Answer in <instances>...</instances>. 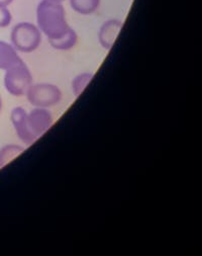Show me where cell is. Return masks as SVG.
Instances as JSON below:
<instances>
[{"instance_id":"ba28073f","label":"cell","mask_w":202,"mask_h":256,"mask_svg":"<svg viewBox=\"0 0 202 256\" xmlns=\"http://www.w3.org/2000/svg\"><path fill=\"white\" fill-rule=\"evenodd\" d=\"M21 60L15 48L4 40H0V70H7Z\"/></svg>"},{"instance_id":"8992f818","label":"cell","mask_w":202,"mask_h":256,"mask_svg":"<svg viewBox=\"0 0 202 256\" xmlns=\"http://www.w3.org/2000/svg\"><path fill=\"white\" fill-rule=\"evenodd\" d=\"M27 120L30 130L36 138L43 136L54 124L52 112L44 108H33L27 112Z\"/></svg>"},{"instance_id":"7c38bea8","label":"cell","mask_w":202,"mask_h":256,"mask_svg":"<svg viewBox=\"0 0 202 256\" xmlns=\"http://www.w3.org/2000/svg\"><path fill=\"white\" fill-rule=\"evenodd\" d=\"M24 151V147L17 144H7L0 148V168L8 164Z\"/></svg>"},{"instance_id":"9a60e30c","label":"cell","mask_w":202,"mask_h":256,"mask_svg":"<svg viewBox=\"0 0 202 256\" xmlns=\"http://www.w3.org/2000/svg\"><path fill=\"white\" fill-rule=\"evenodd\" d=\"M1 110H2V98H1V96H0V112H1Z\"/></svg>"},{"instance_id":"52a82bcc","label":"cell","mask_w":202,"mask_h":256,"mask_svg":"<svg viewBox=\"0 0 202 256\" xmlns=\"http://www.w3.org/2000/svg\"><path fill=\"white\" fill-rule=\"evenodd\" d=\"M123 26L124 22L117 18H110L102 24L98 32V40L104 50L108 51L112 48Z\"/></svg>"},{"instance_id":"4fadbf2b","label":"cell","mask_w":202,"mask_h":256,"mask_svg":"<svg viewBox=\"0 0 202 256\" xmlns=\"http://www.w3.org/2000/svg\"><path fill=\"white\" fill-rule=\"evenodd\" d=\"M12 16L7 8H0V28H6L11 24Z\"/></svg>"},{"instance_id":"30bf717a","label":"cell","mask_w":202,"mask_h":256,"mask_svg":"<svg viewBox=\"0 0 202 256\" xmlns=\"http://www.w3.org/2000/svg\"><path fill=\"white\" fill-rule=\"evenodd\" d=\"M69 2L74 12L83 16L94 14L100 6V0H69Z\"/></svg>"},{"instance_id":"8fae6325","label":"cell","mask_w":202,"mask_h":256,"mask_svg":"<svg viewBox=\"0 0 202 256\" xmlns=\"http://www.w3.org/2000/svg\"><path fill=\"white\" fill-rule=\"evenodd\" d=\"M94 77L92 72H83L76 75L71 82L72 94L75 98H79L85 90V88L90 84Z\"/></svg>"},{"instance_id":"5bb4252c","label":"cell","mask_w":202,"mask_h":256,"mask_svg":"<svg viewBox=\"0 0 202 256\" xmlns=\"http://www.w3.org/2000/svg\"><path fill=\"white\" fill-rule=\"evenodd\" d=\"M13 0H0V8H7L12 4Z\"/></svg>"},{"instance_id":"7a4b0ae2","label":"cell","mask_w":202,"mask_h":256,"mask_svg":"<svg viewBox=\"0 0 202 256\" xmlns=\"http://www.w3.org/2000/svg\"><path fill=\"white\" fill-rule=\"evenodd\" d=\"M42 34L37 26L28 22H18L11 30V45L17 52L32 53L42 44Z\"/></svg>"},{"instance_id":"6da1fadb","label":"cell","mask_w":202,"mask_h":256,"mask_svg":"<svg viewBox=\"0 0 202 256\" xmlns=\"http://www.w3.org/2000/svg\"><path fill=\"white\" fill-rule=\"evenodd\" d=\"M36 24L49 40L62 38L70 28L65 8L58 0H40L36 8Z\"/></svg>"},{"instance_id":"9c48e42d","label":"cell","mask_w":202,"mask_h":256,"mask_svg":"<svg viewBox=\"0 0 202 256\" xmlns=\"http://www.w3.org/2000/svg\"><path fill=\"white\" fill-rule=\"evenodd\" d=\"M50 45L53 49L58 50V51H69L71 49H73L78 42V34L75 32V30H73L72 28H70L68 30V32L60 38L57 40H49Z\"/></svg>"},{"instance_id":"2e32d148","label":"cell","mask_w":202,"mask_h":256,"mask_svg":"<svg viewBox=\"0 0 202 256\" xmlns=\"http://www.w3.org/2000/svg\"><path fill=\"white\" fill-rule=\"evenodd\" d=\"M58 2H65V0H58Z\"/></svg>"},{"instance_id":"3957f363","label":"cell","mask_w":202,"mask_h":256,"mask_svg":"<svg viewBox=\"0 0 202 256\" xmlns=\"http://www.w3.org/2000/svg\"><path fill=\"white\" fill-rule=\"evenodd\" d=\"M32 74L27 65L20 61L5 70L3 82L5 90L12 96H24L32 84Z\"/></svg>"},{"instance_id":"277c9868","label":"cell","mask_w":202,"mask_h":256,"mask_svg":"<svg viewBox=\"0 0 202 256\" xmlns=\"http://www.w3.org/2000/svg\"><path fill=\"white\" fill-rule=\"evenodd\" d=\"M25 98L29 104L34 108H51L61 102L63 94L55 84L47 82L32 83L25 94Z\"/></svg>"},{"instance_id":"5b68a950","label":"cell","mask_w":202,"mask_h":256,"mask_svg":"<svg viewBox=\"0 0 202 256\" xmlns=\"http://www.w3.org/2000/svg\"><path fill=\"white\" fill-rule=\"evenodd\" d=\"M10 120L18 139L25 145H32L37 138L32 134L27 120V112L22 106H15L10 112Z\"/></svg>"}]
</instances>
